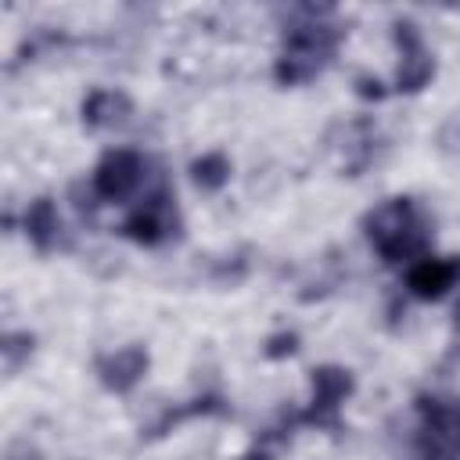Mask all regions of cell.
<instances>
[{"label": "cell", "instance_id": "6da1fadb", "mask_svg": "<svg viewBox=\"0 0 460 460\" xmlns=\"http://www.w3.org/2000/svg\"><path fill=\"white\" fill-rule=\"evenodd\" d=\"M133 180H137V172H133V158H126V155L111 158V162L104 165V172H101V187H104L108 194H122Z\"/></svg>", "mask_w": 460, "mask_h": 460}, {"label": "cell", "instance_id": "7a4b0ae2", "mask_svg": "<svg viewBox=\"0 0 460 460\" xmlns=\"http://www.w3.org/2000/svg\"><path fill=\"white\" fill-rule=\"evenodd\" d=\"M449 277H453V266H438V262H424L417 273H413V288L420 291V295H438L446 284H449Z\"/></svg>", "mask_w": 460, "mask_h": 460}]
</instances>
